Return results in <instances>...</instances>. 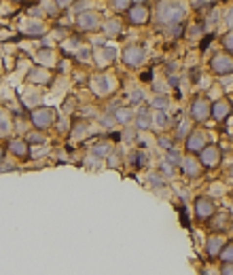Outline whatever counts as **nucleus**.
<instances>
[{
	"label": "nucleus",
	"mask_w": 233,
	"mask_h": 275,
	"mask_svg": "<svg viewBox=\"0 0 233 275\" xmlns=\"http://www.w3.org/2000/svg\"><path fill=\"white\" fill-rule=\"evenodd\" d=\"M185 15H186V6L180 0H161L157 9H155V19L161 25H167V28L180 23L185 19Z\"/></svg>",
	"instance_id": "f257e3e1"
},
{
	"label": "nucleus",
	"mask_w": 233,
	"mask_h": 275,
	"mask_svg": "<svg viewBox=\"0 0 233 275\" xmlns=\"http://www.w3.org/2000/svg\"><path fill=\"white\" fill-rule=\"evenodd\" d=\"M210 68H212V72L218 74V76L233 74V57L227 55V53H218V55L212 57Z\"/></svg>",
	"instance_id": "f03ea898"
},
{
	"label": "nucleus",
	"mask_w": 233,
	"mask_h": 275,
	"mask_svg": "<svg viewBox=\"0 0 233 275\" xmlns=\"http://www.w3.org/2000/svg\"><path fill=\"white\" fill-rule=\"evenodd\" d=\"M146 57V51L142 44H129V47H125V51H123V62L127 63V66H140L142 62H144Z\"/></svg>",
	"instance_id": "7ed1b4c3"
},
{
	"label": "nucleus",
	"mask_w": 233,
	"mask_h": 275,
	"mask_svg": "<svg viewBox=\"0 0 233 275\" xmlns=\"http://www.w3.org/2000/svg\"><path fill=\"white\" fill-rule=\"evenodd\" d=\"M127 19H129V23H134V25H142L151 19V11H148L146 4H134L132 9L127 11Z\"/></svg>",
	"instance_id": "20e7f679"
},
{
	"label": "nucleus",
	"mask_w": 233,
	"mask_h": 275,
	"mask_svg": "<svg viewBox=\"0 0 233 275\" xmlns=\"http://www.w3.org/2000/svg\"><path fill=\"white\" fill-rule=\"evenodd\" d=\"M191 114H193V119H195V121H206L208 117H212V104H210L208 100L199 98V100L193 102Z\"/></svg>",
	"instance_id": "39448f33"
},
{
	"label": "nucleus",
	"mask_w": 233,
	"mask_h": 275,
	"mask_svg": "<svg viewBox=\"0 0 233 275\" xmlns=\"http://www.w3.org/2000/svg\"><path fill=\"white\" fill-rule=\"evenodd\" d=\"M221 159H223V155L216 146H206V148L199 152V161H202L206 168H216V165L221 163Z\"/></svg>",
	"instance_id": "423d86ee"
},
{
	"label": "nucleus",
	"mask_w": 233,
	"mask_h": 275,
	"mask_svg": "<svg viewBox=\"0 0 233 275\" xmlns=\"http://www.w3.org/2000/svg\"><path fill=\"white\" fill-rule=\"evenodd\" d=\"M214 212H216V206H214V201H212V199H208V197H199V199L195 201L197 218H210Z\"/></svg>",
	"instance_id": "0eeeda50"
},
{
	"label": "nucleus",
	"mask_w": 233,
	"mask_h": 275,
	"mask_svg": "<svg viewBox=\"0 0 233 275\" xmlns=\"http://www.w3.org/2000/svg\"><path fill=\"white\" fill-rule=\"evenodd\" d=\"M100 25V15L95 11H85L79 15V28L81 30H95Z\"/></svg>",
	"instance_id": "6e6552de"
},
{
	"label": "nucleus",
	"mask_w": 233,
	"mask_h": 275,
	"mask_svg": "<svg viewBox=\"0 0 233 275\" xmlns=\"http://www.w3.org/2000/svg\"><path fill=\"white\" fill-rule=\"evenodd\" d=\"M206 148V136L202 131H191L186 138V150L189 152H202Z\"/></svg>",
	"instance_id": "1a4fd4ad"
},
{
	"label": "nucleus",
	"mask_w": 233,
	"mask_h": 275,
	"mask_svg": "<svg viewBox=\"0 0 233 275\" xmlns=\"http://www.w3.org/2000/svg\"><path fill=\"white\" fill-rule=\"evenodd\" d=\"M229 112H231V104L227 100H221V102H214V104H212V117L216 121H225Z\"/></svg>",
	"instance_id": "9d476101"
},
{
	"label": "nucleus",
	"mask_w": 233,
	"mask_h": 275,
	"mask_svg": "<svg viewBox=\"0 0 233 275\" xmlns=\"http://www.w3.org/2000/svg\"><path fill=\"white\" fill-rule=\"evenodd\" d=\"M183 171L186 176H199L202 174V168H199L195 157H186V159H183Z\"/></svg>",
	"instance_id": "9b49d317"
},
{
	"label": "nucleus",
	"mask_w": 233,
	"mask_h": 275,
	"mask_svg": "<svg viewBox=\"0 0 233 275\" xmlns=\"http://www.w3.org/2000/svg\"><path fill=\"white\" fill-rule=\"evenodd\" d=\"M23 32L28 36H41L43 32H45V23L34 21V19H28V21L23 23Z\"/></svg>",
	"instance_id": "f8f14e48"
},
{
	"label": "nucleus",
	"mask_w": 233,
	"mask_h": 275,
	"mask_svg": "<svg viewBox=\"0 0 233 275\" xmlns=\"http://www.w3.org/2000/svg\"><path fill=\"white\" fill-rule=\"evenodd\" d=\"M136 127H138V129H148V127H151V114L146 112V108H140L138 121H136Z\"/></svg>",
	"instance_id": "ddd939ff"
},
{
	"label": "nucleus",
	"mask_w": 233,
	"mask_h": 275,
	"mask_svg": "<svg viewBox=\"0 0 233 275\" xmlns=\"http://www.w3.org/2000/svg\"><path fill=\"white\" fill-rule=\"evenodd\" d=\"M34 123L38 127H47L51 123V110H41L34 114Z\"/></svg>",
	"instance_id": "4468645a"
},
{
	"label": "nucleus",
	"mask_w": 233,
	"mask_h": 275,
	"mask_svg": "<svg viewBox=\"0 0 233 275\" xmlns=\"http://www.w3.org/2000/svg\"><path fill=\"white\" fill-rule=\"evenodd\" d=\"M104 28H106V34H108V36H116V34L121 32V23L116 21V19H111V21H108Z\"/></svg>",
	"instance_id": "2eb2a0df"
},
{
	"label": "nucleus",
	"mask_w": 233,
	"mask_h": 275,
	"mask_svg": "<svg viewBox=\"0 0 233 275\" xmlns=\"http://www.w3.org/2000/svg\"><path fill=\"white\" fill-rule=\"evenodd\" d=\"M132 2H134V0H111V4L115 6L116 11H129L134 6Z\"/></svg>",
	"instance_id": "dca6fc26"
},
{
	"label": "nucleus",
	"mask_w": 233,
	"mask_h": 275,
	"mask_svg": "<svg viewBox=\"0 0 233 275\" xmlns=\"http://www.w3.org/2000/svg\"><path fill=\"white\" fill-rule=\"evenodd\" d=\"M115 117H116V121H121V123H129V121H132V110H127V108H119Z\"/></svg>",
	"instance_id": "f3484780"
},
{
	"label": "nucleus",
	"mask_w": 233,
	"mask_h": 275,
	"mask_svg": "<svg viewBox=\"0 0 233 275\" xmlns=\"http://www.w3.org/2000/svg\"><path fill=\"white\" fill-rule=\"evenodd\" d=\"M221 237H210L208 241V254H218V250H221Z\"/></svg>",
	"instance_id": "a211bd4d"
},
{
	"label": "nucleus",
	"mask_w": 233,
	"mask_h": 275,
	"mask_svg": "<svg viewBox=\"0 0 233 275\" xmlns=\"http://www.w3.org/2000/svg\"><path fill=\"white\" fill-rule=\"evenodd\" d=\"M153 106L157 108V110H165V108L170 106V100H167V98H161V95H157V98L153 100Z\"/></svg>",
	"instance_id": "6ab92c4d"
},
{
	"label": "nucleus",
	"mask_w": 233,
	"mask_h": 275,
	"mask_svg": "<svg viewBox=\"0 0 233 275\" xmlns=\"http://www.w3.org/2000/svg\"><path fill=\"white\" fill-rule=\"evenodd\" d=\"M167 163L170 165H183V157H180L176 150H170L167 152Z\"/></svg>",
	"instance_id": "aec40b11"
},
{
	"label": "nucleus",
	"mask_w": 233,
	"mask_h": 275,
	"mask_svg": "<svg viewBox=\"0 0 233 275\" xmlns=\"http://www.w3.org/2000/svg\"><path fill=\"white\" fill-rule=\"evenodd\" d=\"M221 258H223V263H233V244H229L221 252Z\"/></svg>",
	"instance_id": "412c9836"
},
{
	"label": "nucleus",
	"mask_w": 233,
	"mask_h": 275,
	"mask_svg": "<svg viewBox=\"0 0 233 275\" xmlns=\"http://www.w3.org/2000/svg\"><path fill=\"white\" fill-rule=\"evenodd\" d=\"M223 47L229 51V53H233V30L227 32V34L223 36Z\"/></svg>",
	"instance_id": "4be33fe9"
},
{
	"label": "nucleus",
	"mask_w": 233,
	"mask_h": 275,
	"mask_svg": "<svg viewBox=\"0 0 233 275\" xmlns=\"http://www.w3.org/2000/svg\"><path fill=\"white\" fill-rule=\"evenodd\" d=\"M167 121L170 119H167V114L163 110H159L157 114H155V123H157L159 127H167Z\"/></svg>",
	"instance_id": "5701e85b"
},
{
	"label": "nucleus",
	"mask_w": 233,
	"mask_h": 275,
	"mask_svg": "<svg viewBox=\"0 0 233 275\" xmlns=\"http://www.w3.org/2000/svg\"><path fill=\"white\" fill-rule=\"evenodd\" d=\"M161 174H163V176H172L174 174V171H172V165L170 163H161Z\"/></svg>",
	"instance_id": "b1692460"
},
{
	"label": "nucleus",
	"mask_w": 233,
	"mask_h": 275,
	"mask_svg": "<svg viewBox=\"0 0 233 275\" xmlns=\"http://www.w3.org/2000/svg\"><path fill=\"white\" fill-rule=\"evenodd\" d=\"M142 98H144V93H142V91H134L132 93V104H138Z\"/></svg>",
	"instance_id": "393cba45"
},
{
	"label": "nucleus",
	"mask_w": 233,
	"mask_h": 275,
	"mask_svg": "<svg viewBox=\"0 0 233 275\" xmlns=\"http://www.w3.org/2000/svg\"><path fill=\"white\" fill-rule=\"evenodd\" d=\"M223 275H233V263H225V267H223Z\"/></svg>",
	"instance_id": "a878e982"
},
{
	"label": "nucleus",
	"mask_w": 233,
	"mask_h": 275,
	"mask_svg": "<svg viewBox=\"0 0 233 275\" xmlns=\"http://www.w3.org/2000/svg\"><path fill=\"white\" fill-rule=\"evenodd\" d=\"M159 144L163 146V148H172V142L167 138H159Z\"/></svg>",
	"instance_id": "bb28decb"
},
{
	"label": "nucleus",
	"mask_w": 233,
	"mask_h": 275,
	"mask_svg": "<svg viewBox=\"0 0 233 275\" xmlns=\"http://www.w3.org/2000/svg\"><path fill=\"white\" fill-rule=\"evenodd\" d=\"M227 25H229V28L233 30V6H231V9H229V13H227Z\"/></svg>",
	"instance_id": "cd10ccee"
},
{
	"label": "nucleus",
	"mask_w": 233,
	"mask_h": 275,
	"mask_svg": "<svg viewBox=\"0 0 233 275\" xmlns=\"http://www.w3.org/2000/svg\"><path fill=\"white\" fill-rule=\"evenodd\" d=\"M104 57L106 60H115V49H104Z\"/></svg>",
	"instance_id": "c85d7f7f"
},
{
	"label": "nucleus",
	"mask_w": 233,
	"mask_h": 275,
	"mask_svg": "<svg viewBox=\"0 0 233 275\" xmlns=\"http://www.w3.org/2000/svg\"><path fill=\"white\" fill-rule=\"evenodd\" d=\"M49 53H51V51H41V55H38V57H41V60H47V62H49V60H51V55H49Z\"/></svg>",
	"instance_id": "c756f323"
},
{
	"label": "nucleus",
	"mask_w": 233,
	"mask_h": 275,
	"mask_svg": "<svg viewBox=\"0 0 233 275\" xmlns=\"http://www.w3.org/2000/svg\"><path fill=\"white\" fill-rule=\"evenodd\" d=\"M13 150H15V152H19V155H22V152H23V146H22V144H13Z\"/></svg>",
	"instance_id": "7c9ffc66"
},
{
	"label": "nucleus",
	"mask_w": 233,
	"mask_h": 275,
	"mask_svg": "<svg viewBox=\"0 0 233 275\" xmlns=\"http://www.w3.org/2000/svg\"><path fill=\"white\" fill-rule=\"evenodd\" d=\"M55 2H57V6H68L70 0H55Z\"/></svg>",
	"instance_id": "2f4dec72"
},
{
	"label": "nucleus",
	"mask_w": 233,
	"mask_h": 275,
	"mask_svg": "<svg viewBox=\"0 0 233 275\" xmlns=\"http://www.w3.org/2000/svg\"><path fill=\"white\" fill-rule=\"evenodd\" d=\"M0 161H2V148H0Z\"/></svg>",
	"instance_id": "473e14b6"
},
{
	"label": "nucleus",
	"mask_w": 233,
	"mask_h": 275,
	"mask_svg": "<svg viewBox=\"0 0 233 275\" xmlns=\"http://www.w3.org/2000/svg\"><path fill=\"white\" fill-rule=\"evenodd\" d=\"M229 171H231V176H233V168H231V169H229Z\"/></svg>",
	"instance_id": "72a5a7b5"
}]
</instances>
